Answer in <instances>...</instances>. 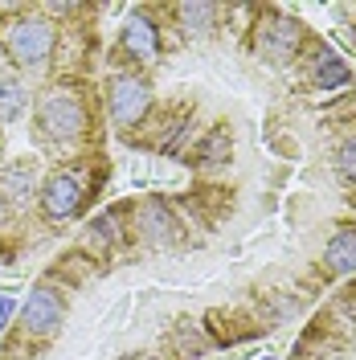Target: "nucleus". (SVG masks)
<instances>
[{
    "instance_id": "obj_1",
    "label": "nucleus",
    "mask_w": 356,
    "mask_h": 360,
    "mask_svg": "<svg viewBox=\"0 0 356 360\" xmlns=\"http://www.w3.org/2000/svg\"><path fill=\"white\" fill-rule=\"evenodd\" d=\"M53 45H58V33H53V25L42 21V17H33V13H25V17H13V21L4 25V49H8V58L25 70H37L49 62V53H53Z\"/></svg>"
},
{
    "instance_id": "obj_2",
    "label": "nucleus",
    "mask_w": 356,
    "mask_h": 360,
    "mask_svg": "<svg viewBox=\"0 0 356 360\" xmlns=\"http://www.w3.org/2000/svg\"><path fill=\"white\" fill-rule=\"evenodd\" d=\"M37 127H42V135L49 143L78 139V135L87 131V107H82V98L66 86L49 90L42 98V107H37Z\"/></svg>"
},
{
    "instance_id": "obj_3",
    "label": "nucleus",
    "mask_w": 356,
    "mask_h": 360,
    "mask_svg": "<svg viewBox=\"0 0 356 360\" xmlns=\"http://www.w3.org/2000/svg\"><path fill=\"white\" fill-rule=\"evenodd\" d=\"M299 45H303V25L283 17V13H267L262 21H258V53L270 58L274 66H283L291 62L295 53H299Z\"/></svg>"
},
{
    "instance_id": "obj_4",
    "label": "nucleus",
    "mask_w": 356,
    "mask_h": 360,
    "mask_svg": "<svg viewBox=\"0 0 356 360\" xmlns=\"http://www.w3.org/2000/svg\"><path fill=\"white\" fill-rule=\"evenodd\" d=\"M62 319H66V303H62V295L53 291L49 283H42V287H33V291L25 295L21 328L29 336H53L62 328Z\"/></svg>"
},
{
    "instance_id": "obj_5",
    "label": "nucleus",
    "mask_w": 356,
    "mask_h": 360,
    "mask_svg": "<svg viewBox=\"0 0 356 360\" xmlns=\"http://www.w3.org/2000/svg\"><path fill=\"white\" fill-rule=\"evenodd\" d=\"M107 103H111L115 127H135V123L148 115V107H152V86H148L144 78H135V74H119L111 82Z\"/></svg>"
},
{
    "instance_id": "obj_6",
    "label": "nucleus",
    "mask_w": 356,
    "mask_h": 360,
    "mask_svg": "<svg viewBox=\"0 0 356 360\" xmlns=\"http://www.w3.org/2000/svg\"><path fill=\"white\" fill-rule=\"evenodd\" d=\"M82 197H87V188H82V176L78 172H53V176L42 184V209L45 217H53V221H66L74 217L78 209H82Z\"/></svg>"
},
{
    "instance_id": "obj_7",
    "label": "nucleus",
    "mask_w": 356,
    "mask_h": 360,
    "mask_svg": "<svg viewBox=\"0 0 356 360\" xmlns=\"http://www.w3.org/2000/svg\"><path fill=\"white\" fill-rule=\"evenodd\" d=\"M123 49L132 53L135 62H148V66L160 58V29L152 25L148 13H132L123 21Z\"/></svg>"
},
{
    "instance_id": "obj_8",
    "label": "nucleus",
    "mask_w": 356,
    "mask_h": 360,
    "mask_svg": "<svg viewBox=\"0 0 356 360\" xmlns=\"http://www.w3.org/2000/svg\"><path fill=\"white\" fill-rule=\"evenodd\" d=\"M33 193H37V164L33 160H13V164L0 168V197L21 205Z\"/></svg>"
},
{
    "instance_id": "obj_9",
    "label": "nucleus",
    "mask_w": 356,
    "mask_h": 360,
    "mask_svg": "<svg viewBox=\"0 0 356 360\" xmlns=\"http://www.w3.org/2000/svg\"><path fill=\"white\" fill-rule=\"evenodd\" d=\"M312 82L319 90H340L352 82V70H348V62L340 58V53H332V49H319L312 62Z\"/></svg>"
},
{
    "instance_id": "obj_10",
    "label": "nucleus",
    "mask_w": 356,
    "mask_h": 360,
    "mask_svg": "<svg viewBox=\"0 0 356 360\" xmlns=\"http://www.w3.org/2000/svg\"><path fill=\"white\" fill-rule=\"evenodd\" d=\"M324 266L332 274H356V229H340L324 246Z\"/></svg>"
},
{
    "instance_id": "obj_11",
    "label": "nucleus",
    "mask_w": 356,
    "mask_h": 360,
    "mask_svg": "<svg viewBox=\"0 0 356 360\" xmlns=\"http://www.w3.org/2000/svg\"><path fill=\"white\" fill-rule=\"evenodd\" d=\"M139 233H144L148 242H168V238H172V213L164 209V201L139 205Z\"/></svg>"
},
{
    "instance_id": "obj_12",
    "label": "nucleus",
    "mask_w": 356,
    "mask_h": 360,
    "mask_svg": "<svg viewBox=\"0 0 356 360\" xmlns=\"http://www.w3.org/2000/svg\"><path fill=\"white\" fill-rule=\"evenodd\" d=\"M213 17H217L213 4H177V21H180V33H184V37L209 33V29H213Z\"/></svg>"
},
{
    "instance_id": "obj_13",
    "label": "nucleus",
    "mask_w": 356,
    "mask_h": 360,
    "mask_svg": "<svg viewBox=\"0 0 356 360\" xmlns=\"http://www.w3.org/2000/svg\"><path fill=\"white\" fill-rule=\"evenodd\" d=\"M29 107V90L17 78H0V123H17Z\"/></svg>"
},
{
    "instance_id": "obj_14",
    "label": "nucleus",
    "mask_w": 356,
    "mask_h": 360,
    "mask_svg": "<svg viewBox=\"0 0 356 360\" xmlns=\"http://www.w3.org/2000/svg\"><path fill=\"white\" fill-rule=\"evenodd\" d=\"M87 242H90V246H98V250L123 242V225H119V213H115V209H111V213H98V217L87 225Z\"/></svg>"
},
{
    "instance_id": "obj_15",
    "label": "nucleus",
    "mask_w": 356,
    "mask_h": 360,
    "mask_svg": "<svg viewBox=\"0 0 356 360\" xmlns=\"http://www.w3.org/2000/svg\"><path fill=\"white\" fill-rule=\"evenodd\" d=\"M197 156H201V164H225L229 160V131L225 127H213L197 143Z\"/></svg>"
},
{
    "instance_id": "obj_16",
    "label": "nucleus",
    "mask_w": 356,
    "mask_h": 360,
    "mask_svg": "<svg viewBox=\"0 0 356 360\" xmlns=\"http://www.w3.org/2000/svg\"><path fill=\"white\" fill-rule=\"evenodd\" d=\"M336 168H340V176L352 180L356 184V135H348L344 143H340V152H336Z\"/></svg>"
},
{
    "instance_id": "obj_17",
    "label": "nucleus",
    "mask_w": 356,
    "mask_h": 360,
    "mask_svg": "<svg viewBox=\"0 0 356 360\" xmlns=\"http://www.w3.org/2000/svg\"><path fill=\"white\" fill-rule=\"evenodd\" d=\"M17 307H21V303H17V295L0 291V332H4L8 323H13V315H17Z\"/></svg>"
},
{
    "instance_id": "obj_18",
    "label": "nucleus",
    "mask_w": 356,
    "mask_h": 360,
    "mask_svg": "<svg viewBox=\"0 0 356 360\" xmlns=\"http://www.w3.org/2000/svg\"><path fill=\"white\" fill-rule=\"evenodd\" d=\"M0 221H4V201H0Z\"/></svg>"
},
{
    "instance_id": "obj_19",
    "label": "nucleus",
    "mask_w": 356,
    "mask_h": 360,
    "mask_svg": "<svg viewBox=\"0 0 356 360\" xmlns=\"http://www.w3.org/2000/svg\"><path fill=\"white\" fill-rule=\"evenodd\" d=\"M262 360H279V356H262Z\"/></svg>"
}]
</instances>
